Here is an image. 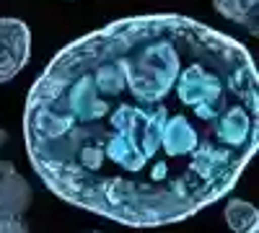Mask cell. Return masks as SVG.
Here are the masks:
<instances>
[{
    "label": "cell",
    "instance_id": "1",
    "mask_svg": "<svg viewBox=\"0 0 259 233\" xmlns=\"http://www.w3.org/2000/svg\"><path fill=\"white\" fill-rule=\"evenodd\" d=\"M24 137L65 202L133 228L182 223L228 195L256 153V65L194 18H122L52 57Z\"/></svg>",
    "mask_w": 259,
    "mask_h": 233
},
{
    "label": "cell",
    "instance_id": "2",
    "mask_svg": "<svg viewBox=\"0 0 259 233\" xmlns=\"http://www.w3.org/2000/svg\"><path fill=\"white\" fill-rule=\"evenodd\" d=\"M31 55V31L18 18H0V83L13 80Z\"/></svg>",
    "mask_w": 259,
    "mask_h": 233
},
{
    "label": "cell",
    "instance_id": "3",
    "mask_svg": "<svg viewBox=\"0 0 259 233\" xmlns=\"http://www.w3.org/2000/svg\"><path fill=\"white\" fill-rule=\"evenodd\" d=\"M34 192L11 161H0V218H21L29 210Z\"/></svg>",
    "mask_w": 259,
    "mask_h": 233
},
{
    "label": "cell",
    "instance_id": "4",
    "mask_svg": "<svg viewBox=\"0 0 259 233\" xmlns=\"http://www.w3.org/2000/svg\"><path fill=\"white\" fill-rule=\"evenodd\" d=\"M215 11H218L223 18L236 21V24L246 26L249 31L256 34V8L259 0H212Z\"/></svg>",
    "mask_w": 259,
    "mask_h": 233
},
{
    "label": "cell",
    "instance_id": "5",
    "mask_svg": "<svg viewBox=\"0 0 259 233\" xmlns=\"http://www.w3.org/2000/svg\"><path fill=\"white\" fill-rule=\"evenodd\" d=\"M223 218H226L231 230L246 233V230L256 228V207L249 205L246 200H231L223 210Z\"/></svg>",
    "mask_w": 259,
    "mask_h": 233
},
{
    "label": "cell",
    "instance_id": "6",
    "mask_svg": "<svg viewBox=\"0 0 259 233\" xmlns=\"http://www.w3.org/2000/svg\"><path fill=\"white\" fill-rule=\"evenodd\" d=\"M0 233H29L21 218H0Z\"/></svg>",
    "mask_w": 259,
    "mask_h": 233
},
{
    "label": "cell",
    "instance_id": "7",
    "mask_svg": "<svg viewBox=\"0 0 259 233\" xmlns=\"http://www.w3.org/2000/svg\"><path fill=\"white\" fill-rule=\"evenodd\" d=\"M6 140H8V132H6V130H0V145H3Z\"/></svg>",
    "mask_w": 259,
    "mask_h": 233
},
{
    "label": "cell",
    "instance_id": "8",
    "mask_svg": "<svg viewBox=\"0 0 259 233\" xmlns=\"http://www.w3.org/2000/svg\"><path fill=\"white\" fill-rule=\"evenodd\" d=\"M246 233H259V230H256V228H251V230H246Z\"/></svg>",
    "mask_w": 259,
    "mask_h": 233
},
{
    "label": "cell",
    "instance_id": "9",
    "mask_svg": "<svg viewBox=\"0 0 259 233\" xmlns=\"http://www.w3.org/2000/svg\"><path fill=\"white\" fill-rule=\"evenodd\" d=\"M94 233H96V230H94Z\"/></svg>",
    "mask_w": 259,
    "mask_h": 233
}]
</instances>
